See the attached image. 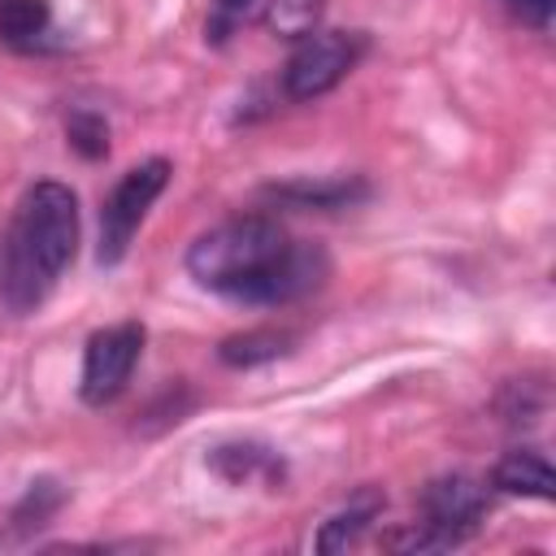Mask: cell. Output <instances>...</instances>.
Returning a JSON list of instances; mask_svg holds the SVG:
<instances>
[{
    "mask_svg": "<svg viewBox=\"0 0 556 556\" xmlns=\"http://www.w3.org/2000/svg\"><path fill=\"white\" fill-rule=\"evenodd\" d=\"M78 252V200L65 182H35L9 226L0 287L4 300L26 313L35 308Z\"/></svg>",
    "mask_w": 556,
    "mask_h": 556,
    "instance_id": "obj_1",
    "label": "cell"
},
{
    "mask_svg": "<svg viewBox=\"0 0 556 556\" xmlns=\"http://www.w3.org/2000/svg\"><path fill=\"white\" fill-rule=\"evenodd\" d=\"M326 0H265V26L278 39H304L321 26Z\"/></svg>",
    "mask_w": 556,
    "mask_h": 556,
    "instance_id": "obj_12",
    "label": "cell"
},
{
    "mask_svg": "<svg viewBox=\"0 0 556 556\" xmlns=\"http://www.w3.org/2000/svg\"><path fill=\"white\" fill-rule=\"evenodd\" d=\"M252 4H256V0H217V9H222V13H230V17H235V13H248Z\"/></svg>",
    "mask_w": 556,
    "mask_h": 556,
    "instance_id": "obj_17",
    "label": "cell"
},
{
    "mask_svg": "<svg viewBox=\"0 0 556 556\" xmlns=\"http://www.w3.org/2000/svg\"><path fill=\"white\" fill-rule=\"evenodd\" d=\"M52 22L48 0H0V39L4 43H35Z\"/></svg>",
    "mask_w": 556,
    "mask_h": 556,
    "instance_id": "obj_11",
    "label": "cell"
},
{
    "mask_svg": "<svg viewBox=\"0 0 556 556\" xmlns=\"http://www.w3.org/2000/svg\"><path fill=\"white\" fill-rule=\"evenodd\" d=\"M382 504H387V500H382L378 491H361L348 508H339V513L321 526L317 547H321V552H343V547H352V543L374 526V517L382 513Z\"/></svg>",
    "mask_w": 556,
    "mask_h": 556,
    "instance_id": "obj_10",
    "label": "cell"
},
{
    "mask_svg": "<svg viewBox=\"0 0 556 556\" xmlns=\"http://www.w3.org/2000/svg\"><path fill=\"white\" fill-rule=\"evenodd\" d=\"M165 182H169V161L165 156H152V161H143V165H135L117 178V187L109 191V200L100 208V261L104 265L126 256L139 222L148 217V208L165 191Z\"/></svg>",
    "mask_w": 556,
    "mask_h": 556,
    "instance_id": "obj_4",
    "label": "cell"
},
{
    "mask_svg": "<svg viewBox=\"0 0 556 556\" xmlns=\"http://www.w3.org/2000/svg\"><path fill=\"white\" fill-rule=\"evenodd\" d=\"M365 56V35L361 30H313L304 39H295V52L282 65V91L291 100H317L326 91H334L356 61Z\"/></svg>",
    "mask_w": 556,
    "mask_h": 556,
    "instance_id": "obj_3",
    "label": "cell"
},
{
    "mask_svg": "<svg viewBox=\"0 0 556 556\" xmlns=\"http://www.w3.org/2000/svg\"><path fill=\"white\" fill-rule=\"evenodd\" d=\"M139 352H143V326L139 321H122V326H109V330H96L87 339V352H83V400L87 404H109L126 391L135 365H139Z\"/></svg>",
    "mask_w": 556,
    "mask_h": 556,
    "instance_id": "obj_5",
    "label": "cell"
},
{
    "mask_svg": "<svg viewBox=\"0 0 556 556\" xmlns=\"http://www.w3.org/2000/svg\"><path fill=\"white\" fill-rule=\"evenodd\" d=\"M287 248H291V235L274 217L243 213V217H230V222H217L213 230H204L187 252V269L200 287L248 304L256 282L274 269V261Z\"/></svg>",
    "mask_w": 556,
    "mask_h": 556,
    "instance_id": "obj_2",
    "label": "cell"
},
{
    "mask_svg": "<svg viewBox=\"0 0 556 556\" xmlns=\"http://www.w3.org/2000/svg\"><path fill=\"white\" fill-rule=\"evenodd\" d=\"M65 504V491L52 482V478H39L30 482V491L22 495V504L13 508V530H30V526H43L56 508Z\"/></svg>",
    "mask_w": 556,
    "mask_h": 556,
    "instance_id": "obj_14",
    "label": "cell"
},
{
    "mask_svg": "<svg viewBox=\"0 0 556 556\" xmlns=\"http://www.w3.org/2000/svg\"><path fill=\"white\" fill-rule=\"evenodd\" d=\"M486 504H491L486 482H478V478H469V473H443V478H434V482L421 491V517H426L434 530L452 534L456 543L482 521Z\"/></svg>",
    "mask_w": 556,
    "mask_h": 556,
    "instance_id": "obj_6",
    "label": "cell"
},
{
    "mask_svg": "<svg viewBox=\"0 0 556 556\" xmlns=\"http://www.w3.org/2000/svg\"><path fill=\"white\" fill-rule=\"evenodd\" d=\"M508 4H513L530 26H539V30L552 22V9H556V0H508Z\"/></svg>",
    "mask_w": 556,
    "mask_h": 556,
    "instance_id": "obj_16",
    "label": "cell"
},
{
    "mask_svg": "<svg viewBox=\"0 0 556 556\" xmlns=\"http://www.w3.org/2000/svg\"><path fill=\"white\" fill-rule=\"evenodd\" d=\"M208 469L226 478L230 486L243 482H278L282 478V456L261 443H222L208 452Z\"/></svg>",
    "mask_w": 556,
    "mask_h": 556,
    "instance_id": "obj_8",
    "label": "cell"
},
{
    "mask_svg": "<svg viewBox=\"0 0 556 556\" xmlns=\"http://www.w3.org/2000/svg\"><path fill=\"white\" fill-rule=\"evenodd\" d=\"M278 195L300 204V208H339V204H352L356 195H365V187L343 182V178H334V182H287V187H278Z\"/></svg>",
    "mask_w": 556,
    "mask_h": 556,
    "instance_id": "obj_13",
    "label": "cell"
},
{
    "mask_svg": "<svg viewBox=\"0 0 556 556\" xmlns=\"http://www.w3.org/2000/svg\"><path fill=\"white\" fill-rule=\"evenodd\" d=\"M291 343H295V334H291V330L261 326V330H243V334L222 339L217 356H222L226 365H235V369H252V365H265V361L287 356V352H291Z\"/></svg>",
    "mask_w": 556,
    "mask_h": 556,
    "instance_id": "obj_9",
    "label": "cell"
},
{
    "mask_svg": "<svg viewBox=\"0 0 556 556\" xmlns=\"http://www.w3.org/2000/svg\"><path fill=\"white\" fill-rule=\"evenodd\" d=\"M491 486L504 495H526V500H552L556 495V473L547 465L543 452L530 447H513L495 460L491 469Z\"/></svg>",
    "mask_w": 556,
    "mask_h": 556,
    "instance_id": "obj_7",
    "label": "cell"
},
{
    "mask_svg": "<svg viewBox=\"0 0 556 556\" xmlns=\"http://www.w3.org/2000/svg\"><path fill=\"white\" fill-rule=\"evenodd\" d=\"M65 135H70V143H74L87 161H96V156H104V152H109V126H104V117H96V113H87V109L70 113Z\"/></svg>",
    "mask_w": 556,
    "mask_h": 556,
    "instance_id": "obj_15",
    "label": "cell"
}]
</instances>
